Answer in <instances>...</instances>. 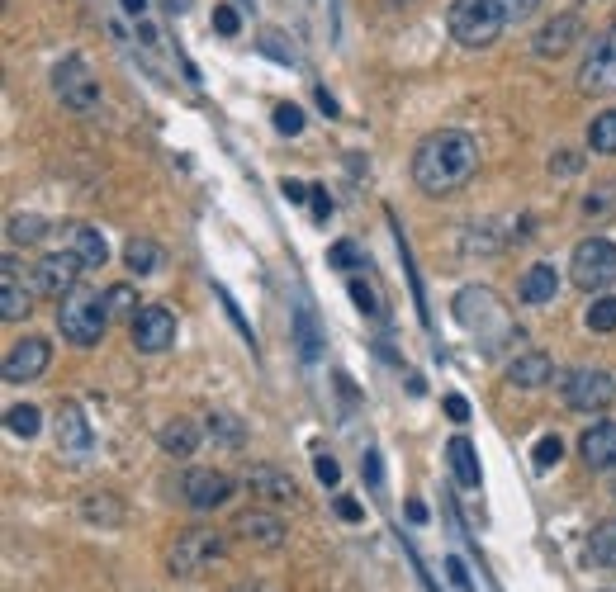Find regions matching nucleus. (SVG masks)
<instances>
[{"label": "nucleus", "instance_id": "obj_3", "mask_svg": "<svg viewBox=\"0 0 616 592\" xmlns=\"http://www.w3.org/2000/svg\"><path fill=\"white\" fill-rule=\"evenodd\" d=\"M446 24H451V38L460 43V48H489L493 38L508 29L498 0H451Z\"/></svg>", "mask_w": 616, "mask_h": 592}, {"label": "nucleus", "instance_id": "obj_32", "mask_svg": "<svg viewBox=\"0 0 616 592\" xmlns=\"http://www.w3.org/2000/svg\"><path fill=\"white\" fill-rule=\"evenodd\" d=\"M209 436L237 450V446H242V422H237L233 413H209Z\"/></svg>", "mask_w": 616, "mask_h": 592}, {"label": "nucleus", "instance_id": "obj_42", "mask_svg": "<svg viewBox=\"0 0 616 592\" xmlns=\"http://www.w3.org/2000/svg\"><path fill=\"white\" fill-rule=\"evenodd\" d=\"M280 195L290 199V204H304V199L313 195V185H304V180H290V176H285V180H280Z\"/></svg>", "mask_w": 616, "mask_h": 592}, {"label": "nucleus", "instance_id": "obj_36", "mask_svg": "<svg viewBox=\"0 0 616 592\" xmlns=\"http://www.w3.org/2000/svg\"><path fill=\"white\" fill-rule=\"evenodd\" d=\"M275 128H280L285 138H299V133H304V109L290 105V100H285V105H275Z\"/></svg>", "mask_w": 616, "mask_h": 592}, {"label": "nucleus", "instance_id": "obj_6", "mask_svg": "<svg viewBox=\"0 0 616 592\" xmlns=\"http://www.w3.org/2000/svg\"><path fill=\"white\" fill-rule=\"evenodd\" d=\"M53 90L72 114H95V109H100V81L91 76V67H86L81 57H62V62H57Z\"/></svg>", "mask_w": 616, "mask_h": 592}, {"label": "nucleus", "instance_id": "obj_50", "mask_svg": "<svg viewBox=\"0 0 616 592\" xmlns=\"http://www.w3.org/2000/svg\"><path fill=\"white\" fill-rule=\"evenodd\" d=\"M612 493H616V484H612Z\"/></svg>", "mask_w": 616, "mask_h": 592}, {"label": "nucleus", "instance_id": "obj_18", "mask_svg": "<svg viewBox=\"0 0 616 592\" xmlns=\"http://www.w3.org/2000/svg\"><path fill=\"white\" fill-rule=\"evenodd\" d=\"M555 294H560V270L550 266V261L526 266V275L517 280V299H522V304H531V308L555 304Z\"/></svg>", "mask_w": 616, "mask_h": 592}, {"label": "nucleus", "instance_id": "obj_16", "mask_svg": "<svg viewBox=\"0 0 616 592\" xmlns=\"http://www.w3.org/2000/svg\"><path fill=\"white\" fill-rule=\"evenodd\" d=\"M579 455L593 474L616 469V422H593V427L579 436Z\"/></svg>", "mask_w": 616, "mask_h": 592}, {"label": "nucleus", "instance_id": "obj_22", "mask_svg": "<svg viewBox=\"0 0 616 592\" xmlns=\"http://www.w3.org/2000/svg\"><path fill=\"white\" fill-rule=\"evenodd\" d=\"M124 266L133 270V275H157V270L166 266V252L152 242V237H128L124 242Z\"/></svg>", "mask_w": 616, "mask_h": 592}, {"label": "nucleus", "instance_id": "obj_39", "mask_svg": "<svg viewBox=\"0 0 616 592\" xmlns=\"http://www.w3.org/2000/svg\"><path fill=\"white\" fill-rule=\"evenodd\" d=\"M327 266L356 270V266H365V261H361V252H356V242H332V252H327Z\"/></svg>", "mask_w": 616, "mask_h": 592}, {"label": "nucleus", "instance_id": "obj_26", "mask_svg": "<svg viewBox=\"0 0 616 592\" xmlns=\"http://www.w3.org/2000/svg\"><path fill=\"white\" fill-rule=\"evenodd\" d=\"M588 564H593V569H616V517H607L598 531L588 536Z\"/></svg>", "mask_w": 616, "mask_h": 592}, {"label": "nucleus", "instance_id": "obj_38", "mask_svg": "<svg viewBox=\"0 0 616 592\" xmlns=\"http://www.w3.org/2000/svg\"><path fill=\"white\" fill-rule=\"evenodd\" d=\"M560 455H564L560 436H541V441H536V450H531L536 469H555V465H560Z\"/></svg>", "mask_w": 616, "mask_h": 592}, {"label": "nucleus", "instance_id": "obj_40", "mask_svg": "<svg viewBox=\"0 0 616 592\" xmlns=\"http://www.w3.org/2000/svg\"><path fill=\"white\" fill-rule=\"evenodd\" d=\"M214 29L223 38H237V29H242V15H237L233 5H214Z\"/></svg>", "mask_w": 616, "mask_h": 592}, {"label": "nucleus", "instance_id": "obj_15", "mask_svg": "<svg viewBox=\"0 0 616 592\" xmlns=\"http://www.w3.org/2000/svg\"><path fill=\"white\" fill-rule=\"evenodd\" d=\"M237 540H247L252 550H280L285 545V521L275 517V512H242L233 521Z\"/></svg>", "mask_w": 616, "mask_h": 592}, {"label": "nucleus", "instance_id": "obj_19", "mask_svg": "<svg viewBox=\"0 0 616 592\" xmlns=\"http://www.w3.org/2000/svg\"><path fill=\"white\" fill-rule=\"evenodd\" d=\"M29 308L34 304H29V289L19 280L15 256H5V261H0V318H5V323H19Z\"/></svg>", "mask_w": 616, "mask_h": 592}, {"label": "nucleus", "instance_id": "obj_48", "mask_svg": "<svg viewBox=\"0 0 616 592\" xmlns=\"http://www.w3.org/2000/svg\"><path fill=\"white\" fill-rule=\"evenodd\" d=\"M451 578L460 583V588H470V574H465V564H460V559H451Z\"/></svg>", "mask_w": 616, "mask_h": 592}, {"label": "nucleus", "instance_id": "obj_8", "mask_svg": "<svg viewBox=\"0 0 616 592\" xmlns=\"http://www.w3.org/2000/svg\"><path fill=\"white\" fill-rule=\"evenodd\" d=\"M128 337H133V346H138V351H147V356L166 351V346L176 341V318H171V308L143 304L133 318H128Z\"/></svg>", "mask_w": 616, "mask_h": 592}, {"label": "nucleus", "instance_id": "obj_9", "mask_svg": "<svg viewBox=\"0 0 616 592\" xmlns=\"http://www.w3.org/2000/svg\"><path fill=\"white\" fill-rule=\"evenodd\" d=\"M81 256L76 252H48L43 261L34 266V289L48 294V299H67L76 294V280H81Z\"/></svg>", "mask_w": 616, "mask_h": 592}, {"label": "nucleus", "instance_id": "obj_46", "mask_svg": "<svg viewBox=\"0 0 616 592\" xmlns=\"http://www.w3.org/2000/svg\"><path fill=\"white\" fill-rule=\"evenodd\" d=\"M446 413H451V422H470V403H465L460 394H451L446 398Z\"/></svg>", "mask_w": 616, "mask_h": 592}, {"label": "nucleus", "instance_id": "obj_7", "mask_svg": "<svg viewBox=\"0 0 616 592\" xmlns=\"http://www.w3.org/2000/svg\"><path fill=\"white\" fill-rule=\"evenodd\" d=\"M223 550H228V540L218 536V531H209V526H195V531H185L181 540H176V550H171V574H200V569H209L214 559H223Z\"/></svg>", "mask_w": 616, "mask_h": 592}, {"label": "nucleus", "instance_id": "obj_44", "mask_svg": "<svg viewBox=\"0 0 616 592\" xmlns=\"http://www.w3.org/2000/svg\"><path fill=\"white\" fill-rule=\"evenodd\" d=\"M579 166H583L579 152H560V157H550V171H560V176H574Z\"/></svg>", "mask_w": 616, "mask_h": 592}, {"label": "nucleus", "instance_id": "obj_31", "mask_svg": "<svg viewBox=\"0 0 616 592\" xmlns=\"http://www.w3.org/2000/svg\"><path fill=\"white\" fill-rule=\"evenodd\" d=\"M588 327L593 332H616V294H598L588 304Z\"/></svg>", "mask_w": 616, "mask_h": 592}, {"label": "nucleus", "instance_id": "obj_21", "mask_svg": "<svg viewBox=\"0 0 616 592\" xmlns=\"http://www.w3.org/2000/svg\"><path fill=\"white\" fill-rule=\"evenodd\" d=\"M247 488H252V493H266V498H275V503H294V498H299L294 479L285 474V469H275V465H252L247 469Z\"/></svg>", "mask_w": 616, "mask_h": 592}, {"label": "nucleus", "instance_id": "obj_28", "mask_svg": "<svg viewBox=\"0 0 616 592\" xmlns=\"http://www.w3.org/2000/svg\"><path fill=\"white\" fill-rule=\"evenodd\" d=\"M43 237H48V218L10 214V242H15V247H34V242H43Z\"/></svg>", "mask_w": 616, "mask_h": 592}, {"label": "nucleus", "instance_id": "obj_14", "mask_svg": "<svg viewBox=\"0 0 616 592\" xmlns=\"http://www.w3.org/2000/svg\"><path fill=\"white\" fill-rule=\"evenodd\" d=\"M451 313H455V323L470 327V332H479L484 323L508 327V323H503V313H498V299H493V289H479V285L460 289V294H455V304H451Z\"/></svg>", "mask_w": 616, "mask_h": 592}, {"label": "nucleus", "instance_id": "obj_25", "mask_svg": "<svg viewBox=\"0 0 616 592\" xmlns=\"http://www.w3.org/2000/svg\"><path fill=\"white\" fill-rule=\"evenodd\" d=\"M157 441H162L166 455H195V446H200V427L185 422V417H176V422H166V427L157 431Z\"/></svg>", "mask_w": 616, "mask_h": 592}, {"label": "nucleus", "instance_id": "obj_30", "mask_svg": "<svg viewBox=\"0 0 616 592\" xmlns=\"http://www.w3.org/2000/svg\"><path fill=\"white\" fill-rule=\"evenodd\" d=\"M5 427L29 441V436H38V427H43V413H38V408H29V403H15V408L5 413Z\"/></svg>", "mask_w": 616, "mask_h": 592}, {"label": "nucleus", "instance_id": "obj_29", "mask_svg": "<svg viewBox=\"0 0 616 592\" xmlns=\"http://www.w3.org/2000/svg\"><path fill=\"white\" fill-rule=\"evenodd\" d=\"M294 341H299V356L304 360H318V351H323V346H318V323H313V313H308V308H299V313H294Z\"/></svg>", "mask_w": 616, "mask_h": 592}, {"label": "nucleus", "instance_id": "obj_49", "mask_svg": "<svg viewBox=\"0 0 616 592\" xmlns=\"http://www.w3.org/2000/svg\"><path fill=\"white\" fill-rule=\"evenodd\" d=\"M124 10H128V15H143V10H147V0H124Z\"/></svg>", "mask_w": 616, "mask_h": 592}, {"label": "nucleus", "instance_id": "obj_1", "mask_svg": "<svg viewBox=\"0 0 616 592\" xmlns=\"http://www.w3.org/2000/svg\"><path fill=\"white\" fill-rule=\"evenodd\" d=\"M474 171H479V143H474L470 133H460V128H436L413 152L417 190L432 199H446L455 190H465L474 180Z\"/></svg>", "mask_w": 616, "mask_h": 592}, {"label": "nucleus", "instance_id": "obj_33", "mask_svg": "<svg viewBox=\"0 0 616 592\" xmlns=\"http://www.w3.org/2000/svg\"><path fill=\"white\" fill-rule=\"evenodd\" d=\"M351 299H356V308H361L365 318H384V304H380V294H375V285H365L361 275H351Z\"/></svg>", "mask_w": 616, "mask_h": 592}, {"label": "nucleus", "instance_id": "obj_24", "mask_svg": "<svg viewBox=\"0 0 616 592\" xmlns=\"http://www.w3.org/2000/svg\"><path fill=\"white\" fill-rule=\"evenodd\" d=\"M446 465H451V474L465 488H479V455H474V446L465 436H451V441H446Z\"/></svg>", "mask_w": 616, "mask_h": 592}, {"label": "nucleus", "instance_id": "obj_41", "mask_svg": "<svg viewBox=\"0 0 616 592\" xmlns=\"http://www.w3.org/2000/svg\"><path fill=\"white\" fill-rule=\"evenodd\" d=\"M313 474H318V484L337 488V479H342V465H337L332 455H313Z\"/></svg>", "mask_w": 616, "mask_h": 592}, {"label": "nucleus", "instance_id": "obj_5", "mask_svg": "<svg viewBox=\"0 0 616 592\" xmlns=\"http://www.w3.org/2000/svg\"><path fill=\"white\" fill-rule=\"evenodd\" d=\"M560 394L574 413H607L616 398V384L598 365H579V370H569V375L560 379Z\"/></svg>", "mask_w": 616, "mask_h": 592}, {"label": "nucleus", "instance_id": "obj_4", "mask_svg": "<svg viewBox=\"0 0 616 592\" xmlns=\"http://www.w3.org/2000/svg\"><path fill=\"white\" fill-rule=\"evenodd\" d=\"M569 280L583 294H602L607 285H616V242L607 237H583L574 256H569Z\"/></svg>", "mask_w": 616, "mask_h": 592}, {"label": "nucleus", "instance_id": "obj_47", "mask_svg": "<svg viewBox=\"0 0 616 592\" xmlns=\"http://www.w3.org/2000/svg\"><path fill=\"white\" fill-rule=\"evenodd\" d=\"M337 517H342V521H361V503H356V498H337Z\"/></svg>", "mask_w": 616, "mask_h": 592}, {"label": "nucleus", "instance_id": "obj_23", "mask_svg": "<svg viewBox=\"0 0 616 592\" xmlns=\"http://www.w3.org/2000/svg\"><path fill=\"white\" fill-rule=\"evenodd\" d=\"M72 252L81 256V266L86 270H100L109 261L105 237H100V228H91V223H72Z\"/></svg>", "mask_w": 616, "mask_h": 592}, {"label": "nucleus", "instance_id": "obj_20", "mask_svg": "<svg viewBox=\"0 0 616 592\" xmlns=\"http://www.w3.org/2000/svg\"><path fill=\"white\" fill-rule=\"evenodd\" d=\"M550 379H555V360L545 356V351H526V356H517L508 365L512 389H541V384H550Z\"/></svg>", "mask_w": 616, "mask_h": 592}, {"label": "nucleus", "instance_id": "obj_43", "mask_svg": "<svg viewBox=\"0 0 616 592\" xmlns=\"http://www.w3.org/2000/svg\"><path fill=\"white\" fill-rule=\"evenodd\" d=\"M365 479H370V488H384V465H380V455L375 450H365Z\"/></svg>", "mask_w": 616, "mask_h": 592}, {"label": "nucleus", "instance_id": "obj_35", "mask_svg": "<svg viewBox=\"0 0 616 592\" xmlns=\"http://www.w3.org/2000/svg\"><path fill=\"white\" fill-rule=\"evenodd\" d=\"M105 299H109V318H133V313H138V294L128 285L105 289Z\"/></svg>", "mask_w": 616, "mask_h": 592}, {"label": "nucleus", "instance_id": "obj_37", "mask_svg": "<svg viewBox=\"0 0 616 592\" xmlns=\"http://www.w3.org/2000/svg\"><path fill=\"white\" fill-rule=\"evenodd\" d=\"M498 10H503V24L517 29V24H526V19L541 10V0H498Z\"/></svg>", "mask_w": 616, "mask_h": 592}, {"label": "nucleus", "instance_id": "obj_2", "mask_svg": "<svg viewBox=\"0 0 616 592\" xmlns=\"http://www.w3.org/2000/svg\"><path fill=\"white\" fill-rule=\"evenodd\" d=\"M57 327H62V337L72 341V346H95L109 327V299L105 294H91V289H76L57 308Z\"/></svg>", "mask_w": 616, "mask_h": 592}, {"label": "nucleus", "instance_id": "obj_34", "mask_svg": "<svg viewBox=\"0 0 616 592\" xmlns=\"http://www.w3.org/2000/svg\"><path fill=\"white\" fill-rule=\"evenodd\" d=\"M612 209H616V180H602L598 190L583 199V214H588V218H602V214H612Z\"/></svg>", "mask_w": 616, "mask_h": 592}, {"label": "nucleus", "instance_id": "obj_10", "mask_svg": "<svg viewBox=\"0 0 616 592\" xmlns=\"http://www.w3.org/2000/svg\"><path fill=\"white\" fill-rule=\"evenodd\" d=\"M53 360V346L43 337H19L10 351H5V384H34Z\"/></svg>", "mask_w": 616, "mask_h": 592}, {"label": "nucleus", "instance_id": "obj_27", "mask_svg": "<svg viewBox=\"0 0 616 592\" xmlns=\"http://www.w3.org/2000/svg\"><path fill=\"white\" fill-rule=\"evenodd\" d=\"M588 147L602 157H616V109H602L598 119L588 124Z\"/></svg>", "mask_w": 616, "mask_h": 592}, {"label": "nucleus", "instance_id": "obj_11", "mask_svg": "<svg viewBox=\"0 0 616 592\" xmlns=\"http://www.w3.org/2000/svg\"><path fill=\"white\" fill-rule=\"evenodd\" d=\"M181 493L195 512H214V507H223L228 498H233V479H228L223 469H190Z\"/></svg>", "mask_w": 616, "mask_h": 592}, {"label": "nucleus", "instance_id": "obj_13", "mask_svg": "<svg viewBox=\"0 0 616 592\" xmlns=\"http://www.w3.org/2000/svg\"><path fill=\"white\" fill-rule=\"evenodd\" d=\"M57 450H62L67 460H86L95 450L91 422H86V413H81L76 403H62V408H57Z\"/></svg>", "mask_w": 616, "mask_h": 592}, {"label": "nucleus", "instance_id": "obj_45", "mask_svg": "<svg viewBox=\"0 0 616 592\" xmlns=\"http://www.w3.org/2000/svg\"><path fill=\"white\" fill-rule=\"evenodd\" d=\"M313 218H318V223H327V218H332V199H327V190L323 185H313Z\"/></svg>", "mask_w": 616, "mask_h": 592}, {"label": "nucleus", "instance_id": "obj_12", "mask_svg": "<svg viewBox=\"0 0 616 592\" xmlns=\"http://www.w3.org/2000/svg\"><path fill=\"white\" fill-rule=\"evenodd\" d=\"M583 38V15H574V10H564V15H555L550 24H545L541 34H536V43H531V53L541 57V62H560L574 43Z\"/></svg>", "mask_w": 616, "mask_h": 592}, {"label": "nucleus", "instance_id": "obj_17", "mask_svg": "<svg viewBox=\"0 0 616 592\" xmlns=\"http://www.w3.org/2000/svg\"><path fill=\"white\" fill-rule=\"evenodd\" d=\"M579 86L583 90L616 86V24L598 38V48L588 53V62H583V72H579Z\"/></svg>", "mask_w": 616, "mask_h": 592}]
</instances>
